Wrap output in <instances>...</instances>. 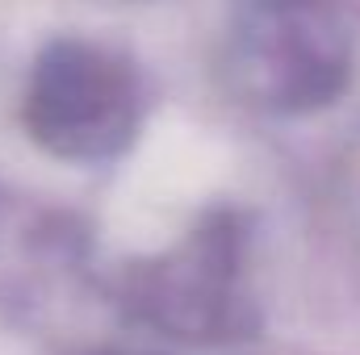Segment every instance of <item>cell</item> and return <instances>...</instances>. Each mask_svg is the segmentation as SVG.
Instances as JSON below:
<instances>
[{
	"label": "cell",
	"instance_id": "obj_1",
	"mask_svg": "<svg viewBox=\"0 0 360 355\" xmlns=\"http://www.w3.org/2000/svg\"><path fill=\"white\" fill-rule=\"evenodd\" d=\"M21 121L63 163H109L139 138L143 80L126 55L84 38H59L30 67Z\"/></svg>",
	"mask_w": 360,
	"mask_h": 355
}]
</instances>
